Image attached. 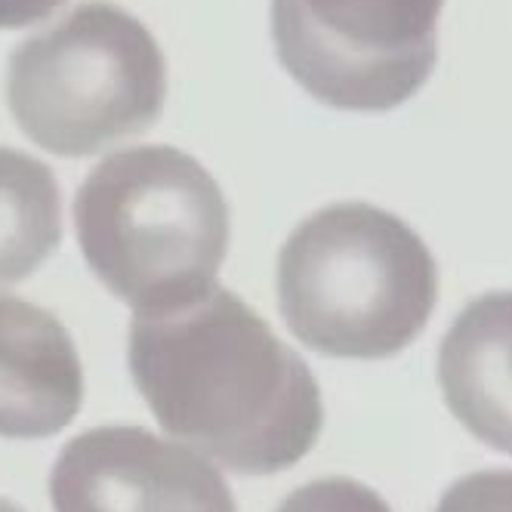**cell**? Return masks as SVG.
I'll return each mask as SVG.
<instances>
[{"label":"cell","instance_id":"cell-1","mask_svg":"<svg viewBox=\"0 0 512 512\" xmlns=\"http://www.w3.org/2000/svg\"><path fill=\"white\" fill-rule=\"evenodd\" d=\"M130 377L161 429L238 475L300 463L324 426L309 364L232 290L136 312Z\"/></svg>","mask_w":512,"mask_h":512},{"label":"cell","instance_id":"cell-2","mask_svg":"<svg viewBox=\"0 0 512 512\" xmlns=\"http://www.w3.org/2000/svg\"><path fill=\"white\" fill-rule=\"evenodd\" d=\"M275 287L281 318L306 349L377 361L423 334L438 303V266L405 219L343 201L290 232Z\"/></svg>","mask_w":512,"mask_h":512},{"label":"cell","instance_id":"cell-3","mask_svg":"<svg viewBox=\"0 0 512 512\" xmlns=\"http://www.w3.org/2000/svg\"><path fill=\"white\" fill-rule=\"evenodd\" d=\"M75 232L87 266L118 300L161 312L216 284L229 250V204L192 155L136 145L87 173Z\"/></svg>","mask_w":512,"mask_h":512},{"label":"cell","instance_id":"cell-4","mask_svg":"<svg viewBox=\"0 0 512 512\" xmlns=\"http://www.w3.org/2000/svg\"><path fill=\"white\" fill-rule=\"evenodd\" d=\"M167 99V62L136 16L90 0L22 41L7 68L19 130L59 158H87L149 130Z\"/></svg>","mask_w":512,"mask_h":512},{"label":"cell","instance_id":"cell-5","mask_svg":"<svg viewBox=\"0 0 512 512\" xmlns=\"http://www.w3.org/2000/svg\"><path fill=\"white\" fill-rule=\"evenodd\" d=\"M445 0H272L284 71L343 112H389L423 90L438 62Z\"/></svg>","mask_w":512,"mask_h":512},{"label":"cell","instance_id":"cell-6","mask_svg":"<svg viewBox=\"0 0 512 512\" xmlns=\"http://www.w3.org/2000/svg\"><path fill=\"white\" fill-rule=\"evenodd\" d=\"M50 500L56 512H238L216 466L142 426L71 438L50 469Z\"/></svg>","mask_w":512,"mask_h":512},{"label":"cell","instance_id":"cell-7","mask_svg":"<svg viewBox=\"0 0 512 512\" xmlns=\"http://www.w3.org/2000/svg\"><path fill=\"white\" fill-rule=\"evenodd\" d=\"M84 405V368L65 324L0 294V438H50Z\"/></svg>","mask_w":512,"mask_h":512},{"label":"cell","instance_id":"cell-8","mask_svg":"<svg viewBox=\"0 0 512 512\" xmlns=\"http://www.w3.org/2000/svg\"><path fill=\"white\" fill-rule=\"evenodd\" d=\"M448 411L488 448L512 454V290L472 300L438 349Z\"/></svg>","mask_w":512,"mask_h":512},{"label":"cell","instance_id":"cell-9","mask_svg":"<svg viewBox=\"0 0 512 512\" xmlns=\"http://www.w3.org/2000/svg\"><path fill=\"white\" fill-rule=\"evenodd\" d=\"M62 241V201L53 170L0 145V284L38 272Z\"/></svg>","mask_w":512,"mask_h":512},{"label":"cell","instance_id":"cell-10","mask_svg":"<svg viewBox=\"0 0 512 512\" xmlns=\"http://www.w3.org/2000/svg\"><path fill=\"white\" fill-rule=\"evenodd\" d=\"M275 512H392L389 503L368 485L343 475L309 482L290 491Z\"/></svg>","mask_w":512,"mask_h":512},{"label":"cell","instance_id":"cell-11","mask_svg":"<svg viewBox=\"0 0 512 512\" xmlns=\"http://www.w3.org/2000/svg\"><path fill=\"white\" fill-rule=\"evenodd\" d=\"M435 512H512V469H485L463 475Z\"/></svg>","mask_w":512,"mask_h":512},{"label":"cell","instance_id":"cell-12","mask_svg":"<svg viewBox=\"0 0 512 512\" xmlns=\"http://www.w3.org/2000/svg\"><path fill=\"white\" fill-rule=\"evenodd\" d=\"M65 0H0V28H25L44 22Z\"/></svg>","mask_w":512,"mask_h":512},{"label":"cell","instance_id":"cell-13","mask_svg":"<svg viewBox=\"0 0 512 512\" xmlns=\"http://www.w3.org/2000/svg\"><path fill=\"white\" fill-rule=\"evenodd\" d=\"M0 512H22L19 506H13L10 500H0Z\"/></svg>","mask_w":512,"mask_h":512}]
</instances>
